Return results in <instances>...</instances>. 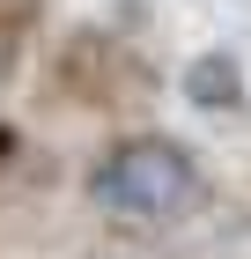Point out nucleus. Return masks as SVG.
Segmentation results:
<instances>
[{"label": "nucleus", "mask_w": 251, "mask_h": 259, "mask_svg": "<svg viewBox=\"0 0 251 259\" xmlns=\"http://www.w3.org/2000/svg\"><path fill=\"white\" fill-rule=\"evenodd\" d=\"M89 207L111 222H133V230H163V222H185L207 207V170L199 156L185 148L177 134H118L96 163H89V178H81Z\"/></svg>", "instance_id": "f257e3e1"}, {"label": "nucleus", "mask_w": 251, "mask_h": 259, "mask_svg": "<svg viewBox=\"0 0 251 259\" xmlns=\"http://www.w3.org/2000/svg\"><path fill=\"white\" fill-rule=\"evenodd\" d=\"M52 89L59 104L74 111H140L155 97V74L126 37L111 30H74V37L52 52Z\"/></svg>", "instance_id": "f03ea898"}, {"label": "nucleus", "mask_w": 251, "mask_h": 259, "mask_svg": "<svg viewBox=\"0 0 251 259\" xmlns=\"http://www.w3.org/2000/svg\"><path fill=\"white\" fill-rule=\"evenodd\" d=\"M185 97L199 104V111H244V67L229 60V52H199L192 67H185Z\"/></svg>", "instance_id": "7ed1b4c3"}, {"label": "nucleus", "mask_w": 251, "mask_h": 259, "mask_svg": "<svg viewBox=\"0 0 251 259\" xmlns=\"http://www.w3.org/2000/svg\"><path fill=\"white\" fill-rule=\"evenodd\" d=\"M8 156H15V126H0V163H8Z\"/></svg>", "instance_id": "20e7f679"}]
</instances>
